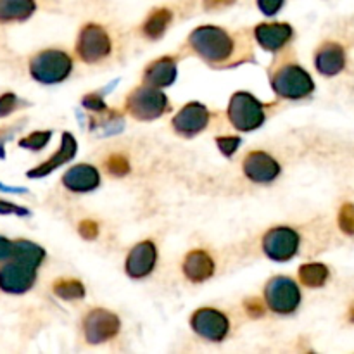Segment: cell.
<instances>
[{"instance_id": "17", "label": "cell", "mask_w": 354, "mask_h": 354, "mask_svg": "<svg viewBox=\"0 0 354 354\" xmlns=\"http://www.w3.org/2000/svg\"><path fill=\"white\" fill-rule=\"evenodd\" d=\"M62 183L73 192H88L99 185L100 175L93 166L78 165L68 169V173L62 178Z\"/></svg>"}, {"instance_id": "38", "label": "cell", "mask_w": 354, "mask_h": 354, "mask_svg": "<svg viewBox=\"0 0 354 354\" xmlns=\"http://www.w3.org/2000/svg\"><path fill=\"white\" fill-rule=\"evenodd\" d=\"M349 320H351L354 324V306L351 308V311H349Z\"/></svg>"}, {"instance_id": "22", "label": "cell", "mask_w": 354, "mask_h": 354, "mask_svg": "<svg viewBox=\"0 0 354 354\" xmlns=\"http://www.w3.org/2000/svg\"><path fill=\"white\" fill-rule=\"evenodd\" d=\"M12 258L17 259V261L26 263V265L33 266V268H38L40 263L44 261L45 251L40 245L33 244L30 241H16L14 242Z\"/></svg>"}, {"instance_id": "35", "label": "cell", "mask_w": 354, "mask_h": 354, "mask_svg": "<svg viewBox=\"0 0 354 354\" xmlns=\"http://www.w3.org/2000/svg\"><path fill=\"white\" fill-rule=\"evenodd\" d=\"M10 213H16V214H28L26 209L19 206H14V204L6 203V201H0V214H10Z\"/></svg>"}, {"instance_id": "32", "label": "cell", "mask_w": 354, "mask_h": 354, "mask_svg": "<svg viewBox=\"0 0 354 354\" xmlns=\"http://www.w3.org/2000/svg\"><path fill=\"white\" fill-rule=\"evenodd\" d=\"M80 235H82L83 239H86V241H93V239L99 235V227H97V223H93V221L90 220L82 221V223H80Z\"/></svg>"}, {"instance_id": "3", "label": "cell", "mask_w": 354, "mask_h": 354, "mask_svg": "<svg viewBox=\"0 0 354 354\" xmlns=\"http://www.w3.org/2000/svg\"><path fill=\"white\" fill-rule=\"evenodd\" d=\"M272 86L283 99H303L315 90L311 76L297 64H287L273 75Z\"/></svg>"}, {"instance_id": "23", "label": "cell", "mask_w": 354, "mask_h": 354, "mask_svg": "<svg viewBox=\"0 0 354 354\" xmlns=\"http://www.w3.org/2000/svg\"><path fill=\"white\" fill-rule=\"evenodd\" d=\"M299 279L306 287H322L328 280V268L322 263H310L299 268Z\"/></svg>"}, {"instance_id": "1", "label": "cell", "mask_w": 354, "mask_h": 354, "mask_svg": "<svg viewBox=\"0 0 354 354\" xmlns=\"http://www.w3.org/2000/svg\"><path fill=\"white\" fill-rule=\"evenodd\" d=\"M190 45L203 59L209 62H223L234 50L232 38L221 28L201 26L190 35Z\"/></svg>"}, {"instance_id": "15", "label": "cell", "mask_w": 354, "mask_h": 354, "mask_svg": "<svg viewBox=\"0 0 354 354\" xmlns=\"http://www.w3.org/2000/svg\"><path fill=\"white\" fill-rule=\"evenodd\" d=\"M256 40L263 48L270 52H277L290 40L292 37V28L286 23H272L259 24L256 26Z\"/></svg>"}, {"instance_id": "25", "label": "cell", "mask_w": 354, "mask_h": 354, "mask_svg": "<svg viewBox=\"0 0 354 354\" xmlns=\"http://www.w3.org/2000/svg\"><path fill=\"white\" fill-rule=\"evenodd\" d=\"M54 292L55 296H59L61 299L75 301L82 299V297L85 296V287H83V283L78 282V280L62 279L54 283Z\"/></svg>"}, {"instance_id": "34", "label": "cell", "mask_w": 354, "mask_h": 354, "mask_svg": "<svg viewBox=\"0 0 354 354\" xmlns=\"http://www.w3.org/2000/svg\"><path fill=\"white\" fill-rule=\"evenodd\" d=\"M12 249H14V242L7 241L6 237L0 235V261L12 258Z\"/></svg>"}, {"instance_id": "13", "label": "cell", "mask_w": 354, "mask_h": 354, "mask_svg": "<svg viewBox=\"0 0 354 354\" xmlns=\"http://www.w3.org/2000/svg\"><path fill=\"white\" fill-rule=\"evenodd\" d=\"M244 173L248 178L258 183H268L275 180L280 173V166L266 152H251L244 161Z\"/></svg>"}, {"instance_id": "9", "label": "cell", "mask_w": 354, "mask_h": 354, "mask_svg": "<svg viewBox=\"0 0 354 354\" xmlns=\"http://www.w3.org/2000/svg\"><path fill=\"white\" fill-rule=\"evenodd\" d=\"M35 270L37 268L12 258V261L0 268V289L9 294L26 292L33 287L37 279Z\"/></svg>"}, {"instance_id": "18", "label": "cell", "mask_w": 354, "mask_h": 354, "mask_svg": "<svg viewBox=\"0 0 354 354\" xmlns=\"http://www.w3.org/2000/svg\"><path fill=\"white\" fill-rule=\"evenodd\" d=\"M75 154H76L75 137H73L71 133H64L62 135V142H61V147H59L57 154L52 156V158H48L44 165L37 166L35 169L28 171V176H30V178H40V176H47L48 173L54 171V169H57L59 166L64 165V162H68L69 159L75 158Z\"/></svg>"}, {"instance_id": "14", "label": "cell", "mask_w": 354, "mask_h": 354, "mask_svg": "<svg viewBox=\"0 0 354 354\" xmlns=\"http://www.w3.org/2000/svg\"><path fill=\"white\" fill-rule=\"evenodd\" d=\"M156 245L152 242L145 241L135 245L127 258V272L133 279H144L152 272L156 265Z\"/></svg>"}, {"instance_id": "37", "label": "cell", "mask_w": 354, "mask_h": 354, "mask_svg": "<svg viewBox=\"0 0 354 354\" xmlns=\"http://www.w3.org/2000/svg\"><path fill=\"white\" fill-rule=\"evenodd\" d=\"M235 0H204V7L206 9H221V7L232 6Z\"/></svg>"}, {"instance_id": "12", "label": "cell", "mask_w": 354, "mask_h": 354, "mask_svg": "<svg viewBox=\"0 0 354 354\" xmlns=\"http://www.w3.org/2000/svg\"><path fill=\"white\" fill-rule=\"evenodd\" d=\"M209 123V111L199 102H190L173 118V127L178 133L192 137L203 131Z\"/></svg>"}, {"instance_id": "29", "label": "cell", "mask_w": 354, "mask_h": 354, "mask_svg": "<svg viewBox=\"0 0 354 354\" xmlns=\"http://www.w3.org/2000/svg\"><path fill=\"white\" fill-rule=\"evenodd\" d=\"M216 144L225 156H232L235 151H237L239 145H241V138L239 137H221V138H216Z\"/></svg>"}, {"instance_id": "30", "label": "cell", "mask_w": 354, "mask_h": 354, "mask_svg": "<svg viewBox=\"0 0 354 354\" xmlns=\"http://www.w3.org/2000/svg\"><path fill=\"white\" fill-rule=\"evenodd\" d=\"M17 107V97L14 93H3L0 97V118L7 116Z\"/></svg>"}, {"instance_id": "10", "label": "cell", "mask_w": 354, "mask_h": 354, "mask_svg": "<svg viewBox=\"0 0 354 354\" xmlns=\"http://www.w3.org/2000/svg\"><path fill=\"white\" fill-rule=\"evenodd\" d=\"M83 327H85L86 341L90 344H100L113 339L120 332V318L111 311L93 310L85 318Z\"/></svg>"}, {"instance_id": "36", "label": "cell", "mask_w": 354, "mask_h": 354, "mask_svg": "<svg viewBox=\"0 0 354 354\" xmlns=\"http://www.w3.org/2000/svg\"><path fill=\"white\" fill-rule=\"evenodd\" d=\"M245 310H248V313H251L252 317H263V313H265L263 304L259 303L258 299H249L248 303H245Z\"/></svg>"}, {"instance_id": "7", "label": "cell", "mask_w": 354, "mask_h": 354, "mask_svg": "<svg viewBox=\"0 0 354 354\" xmlns=\"http://www.w3.org/2000/svg\"><path fill=\"white\" fill-rule=\"evenodd\" d=\"M76 52L85 62H97L109 55L111 38L106 30L97 24H86L76 44Z\"/></svg>"}, {"instance_id": "26", "label": "cell", "mask_w": 354, "mask_h": 354, "mask_svg": "<svg viewBox=\"0 0 354 354\" xmlns=\"http://www.w3.org/2000/svg\"><path fill=\"white\" fill-rule=\"evenodd\" d=\"M48 140H50V131H35V133L23 138L19 145L24 149H31V151H40L48 144Z\"/></svg>"}, {"instance_id": "27", "label": "cell", "mask_w": 354, "mask_h": 354, "mask_svg": "<svg viewBox=\"0 0 354 354\" xmlns=\"http://www.w3.org/2000/svg\"><path fill=\"white\" fill-rule=\"evenodd\" d=\"M339 227L344 234L354 235V204L346 203L339 211Z\"/></svg>"}, {"instance_id": "31", "label": "cell", "mask_w": 354, "mask_h": 354, "mask_svg": "<svg viewBox=\"0 0 354 354\" xmlns=\"http://www.w3.org/2000/svg\"><path fill=\"white\" fill-rule=\"evenodd\" d=\"M286 0H258V7L263 14L266 16H275L280 9H282Z\"/></svg>"}, {"instance_id": "33", "label": "cell", "mask_w": 354, "mask_h": 354, "mask_svg": "<svg viewBox=\"0 0 354 354\" xmlns=\"http://www.w3.org/2000/svg\"><path fill=\"white\" fill-rule=\"evenodd\" d=\"M83 106L88 107V109H92V111H102L104 107H106V104H104V100L100 99L99 95H95V93H90V95H86L85 99H83Z\"/></svg>"}, {"instance_id": "21", "label": "cell", "mask_w": 354, "mask_h": 354, "mask_svg": "<svg viewBox=\"0 0 354 354\" xmlns=\"http://www.w3.org/2000/svg\"><path fill=\"white\" fill-rule=\"evenodd\" d=\"M37 9L35 0H0V21H24Z\"/></svg>"}, {"instance_id": "5", "label": "cell", "mask_w": 354, "mask_h": 354, "mask_svg": "<svg viewBox=\"0 0 354 354\" xmlns=\"http://www.w3.org/2000/svg\"><path fill=\"white\" fill-rule=\"evenodd\" d=\"M127 107L131 116L137 118V120L151 121L162 116L168 111V99L159 90L151 88V86H142L128 97Z\"/></svg>"}, {"instance_id": "6", "label": "cell", "mask_w": 354, "mask_h": 354, "mask_svg": "<svg viewBox=\"0 0 354 354\" xmlns=\"http://www.w3.org/2000/svg\"><path fill=\"white\" fill-rule=\"evenodd\" d=\"M265 299L270 310L280 315H289L297 310L301 303V292L296 282L287 277H275L265 289Z\"/></svg>"}, {"instance_id": "28", "label": "cell", "mask_w": 354, "mask_h": 354, "mask_svg": "<svg viewBox=\"0 0 354 354\" xmlns=\"http://www.w3.org/2000/svg\"><path fill=\"white\" fill-rule=\"evenodd\" d=\"M106 166H107V171L113 173L114 176H123L130 171V162H128V159L118 154L111 156V158L107 159Z\"/></svg>"}, {"instance_id": "11", "label": "cell", "mask_w": 354, "mask_h": 354, "mask_svg": "<svg viewBox=\"0 0 354 354\" xmlns=\"http://www.w3.org/2000/svg\"><path fill=\"white\" fill-rule=\"evenodd\" d=\"M228 318L223 313L211 308H203L192 317V328L207 341L220 342L228 334Z\"/></svg>"}, {"instance_id": "20", "label": "cell", "mask_w": 354, "mask_h": 354, "mask_svg": "<svg viewBox=\"0 0 354 354\" xmlns=\"http://www.w3.org/2000/svg\"><path fill=\"white\" fill-rule=\"evenodd\" d=\"M176 78V64L171 57H161L145 71V82L152 86H168Z\"/></svg>"}, {"instance_id": "2", "label": "cell", "mask_w": 354, "mask_h": 354, "mask_svg": "<svg viewBox=\"0 0 354 354\" xmlns=\"http://www.w3.org/2000/svg\"><path fill=\"white\" fill-rule=\"evenodd\" d=\"M73 61L66 52L45 50L35 55L30 62V73L40 83H59L71 73Z\"/></svg>"}, {"instance_id": "19", "label": "cell", "mask_w": 354, "mask_h": 354, "mask_svg": "<svg viewBox=\"0 0 354 354\" xmlns=\"http://www.w3.org/2000/svg\"><path fill=\"white\" fill-rule=\"evenodd\" d=\"M183 273L192 282H204L214 273L213 258L204 251H192L183 263Z\"/></svg>"}, {"instance_id": "8", "label": "cell", "mask_w": 354, "mask_h": 354, "mask_svg": "<svg viewBox=\"0 0 354 354\" xmlns=\"http://www.w3.org/2000/svg\"><path fill=\"white\" fill-rule=\"evenodd\" d=\"M263 249L268 258L275 261H287L294 258L299 249V235L292 228H273L263 239Z\"/></svg>"}, {"instance_id": "16", "label": "cell", "mask_w": 354, "mask_h": 354, "mask_svg": "<svg viewBox=\"0 0 354 354\" xmlns=\"http://www.w3.org/2000/svg\"><path fill=\"white\" fill-rule=\"evenodd\" d=\"M315 64L317 69L325 76H335L344 69L346 66V52L344 48L339 44L334 41H328L324 47H320V50L317 52V57H315Z\"/></svg>"}, {"instance_id": "4", "label": "cell", "mask_w": 354, "mask_h": 354, "mask_svg": "<svg viewBox=\"0 0 354 354\" xmlns=\"http://www.w3.org/2000/svg\"><path fill=\"white\" fill-rule=\"evenodd\" d=\"M228 118L237 130L251 131L261 127L265 121V111L251 93L237 92L228 106Z\"/></svg>"}, {"instance_id": "24", "label": "cell", "mask_w": 354, "mask_h": 354, "mask_svg": "<svg viewBox=\"0 0 354 354\" xmlns=\"http://www.w3.org/2000/svg\"><path fill=\"white\" fill-rule=\"evenodd\" d=\"M171 23V12L168 9H158L149 16L144 24V33L149 38H159Z\"/></svg>"}]
</instances>
